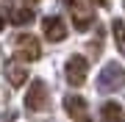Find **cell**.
<instances>
[{"label":"cell","instance_id":"6da1fadb","mask_svg":"<svg viewBox=\"0 0 125 122\" xmlns=\"http://www.w3.org/2000/svg\"><path fill=\"white\" fill-rule=\"evenodd\" d=\"M14 56H17V64H31L42 58V45L39 39L31 36V33H20L14 39Z\"/></svg>","mask_w":125,"mask_h":122},{"label":"cell","instance_id":"7a4b0ae2","mask_svg":"<svg viewBox=\"0 0 125 122\" xmlns=\"http://www.w3.org/2000/svg\"><path fill=\"white\" fill-rule=\"evenodd\" d=\"M125 86V69L120 67V61H108L103 67V72L97 75V89L100 92H120Z\"/></svg>","mask_w":125,"mask_h":122},{"label":"cell","instance_id":"3957f363","mask_svg":"<svg viewBox=\"0 0 125 122\" xmlns=\"http://www.w3.org/2000/svg\"><path fill=\"white\" fill-rule=\"evenodd\" d=\"M67 6H70L75 31H89L94 25V9H92L89 0H67Z\"/></svg>","mask_w":125,"mask_h":122},{"label":"cell","instance_id":"277c9868","mask_svg":"<svg viewBox=\"0 0 125 122\" xmlns=\"http://www.w3.org/2000/svg\"><path fill=\"white\" fill-rule=\"evenodd\" d=\"M86 72H89V61L86 56H70L67 58V67H64V75H67V83L70 86H83L86 83Z\"/></svg>","mask_w":125,"mask_h":122},{"label":"cell","instance_id":"5b68a950","mask_svg":"<svg viewBox=\"0 0 125 122\" xmlns=\"http://www.w3.org/2000/svg\"><path fill=\"white\" fill-rule=\"evenodd\" d=\"M42 33H45L47 42H64L70 36V28H67V22H64L58 14H53V17L42 19Z\"/></svg>","mask_w":125,"mask_h":122},{"label":"cell","instance_id":"8992f818","mask_svg":"<svg viewBox=\"0 0 125 122\" xmlns=\"http://www.w3.org/2000/svg\"><path fill=\"white\" fill-rule=\"evenodd\" d=\"M47 105V83L45 81H31V89H28L25 94V108L28 111H42Z\"/></svg>","mask_w":125,"mask_h":122},{"label":"cell","instance_id":"52a82bcc","mask_svg":"<svg viewBox=\"0 0 125 122\" xmlns=\"http://www.w3.org/2000/svg\"><path fill=\"white\" fill-rule=\"evenodd\" d=\"M64 111L75 122H86L89 119V105H86V100L81 94H64Z\"/></svg>","mask_w":125,"mask_h":122},{"label":"cell","instance_id":"ba28073f","mask_svg":"<svg viewBox=\"0 0 125 122\" xmlns=\"http://www.w3.org/2000/svg\"><path fill=\"white\" fill-rule=\"evenodd\" d=\"M6 81H9L11 86H25V83H28V72H25V67H22V64H17V61L6 64Z\"/></svg>","mask_w":125,"mask_h":122},{"label":"cell","instance_id":"9c48e42d","mask_svg":"<svg viewBox=\"0 0 125 122\" xmlns=\"http://www.w3.org/2000/svg\"><path fill=\"white\" fill-rule=\"evenodd\" d=\"M33 9L31 6H14V9L9 11V22H14V25H28V22H33Z\"/></svg>","mask_w":125,"mask_h":122},{"label":"cell","instance_id":"30bf717a","mask_svg":"<svg viewBox=\"0 0 125 122\" xmlns=\"http://www.w3.org/2000/svg\"><path fill=\"white\" fill-rule=\"evenodd\" d=\"M100 117H103V122H122L125 114H122V108H120L117 103H103Z\"/></svg>","mask_w":125,"mask_h":122},{"label":"cell","instance_id":"8fae6325","mask_svg":"<svg viewBox=\"0 0 125 122\" xmlns=\"http://www.w3.org/2000/svg\"><path fill=\"white\" fill-rule=\"evenodd\" d=\"M111 33H114V42H117V50L125 56V22L122 19H114L111 22Z\"/></svg>","mask_w":125,"mask_h":122},{"label":"cell","instance_id":"7c38bea8","mask_svg":"<svg viewBox=\"0 0 125 122\" xmlns=\"http://www.w3.org/2000/svg\"><path fill=\"white\" fill-rule=\"evenodd\" d=\"M89 3H97L100 9H108V3H111V0H89Z\"/></svg>","mask_w":125,"mask_h":122},{"label":"cell","instance_id":"4fadbf2b","mask_svg":"<svg viewBox=\"0 0 125 122\" xmlns=\"http://www.w3.org/2000/svg\"><path fill=\"white\" fill-rule=\"evenodd\" d=\"M3 25H6V19H3V14H0V31H3Z\"/></svg>","mask_w":125,"mask_h":122},{"label":"cell","instance_id":"5bb4252c","mask_svg":"<svg viewBox=\"0 0 125 122\" xmlns=\"http://www.w3.org/2000/svg\"><path fill=\"white\" fill-rule=\"evenodd\" d=\"M28 3H31V6H33V3H39V0H28Z\"/></svg>","mask_w":125,"mask_h":122}]
</instances>
